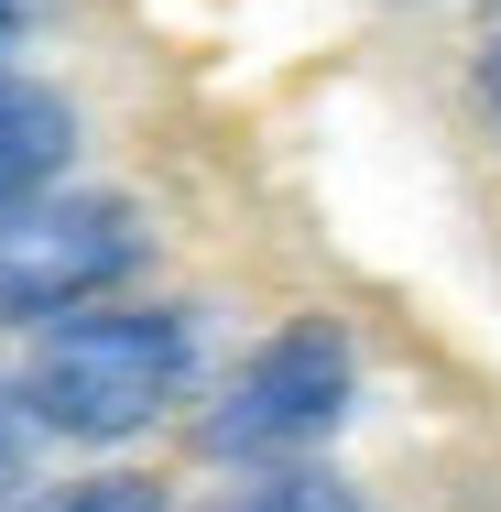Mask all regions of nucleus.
<instances>
[{"label": "nucleus", "instance_id": "nucleus-9", "mask_svg": "<svg viewBox=\"0 0 501 512\" xmlns=\"http://www.w3.org/2000/svg\"><path fill=\"white\" fill-rule=\"evenodd\" d=\"M11 44H22V0H0V55H11Z\"/></svg>", "mask_w": 501, "mask_h": 512}, {"label": "nucleus", "instance_id": "nucleus-8", "mask_svg": "<svg viewBox=\"0 0 501 512\" xmlns=\"http://www.w3.org/2000/svg\"><path fill=\"white\" fill-rule=\"evenodd\" d=\"M480 99L501 109V22H491V44H480Z\"/></svg>", "mask_w": 501, "mask_h": 512}, {"label": "nucleus", "instance_id": "nucleus-3", "mask_svg": "<svg viewBox=\"0 0 501 512\" xmlns=\"http://www.w3.org/2000/svg\"><path fill=\"white\" fill-rule=\"evenodd\" d=\"M349 338L327 327V316H305V327H284L240 382H229V404L207 414V447L218 458H295V447H316L338 414H349Z\"/></svg>", "mask_w": 501, "mask_h": 512}, {"label": "nucleus", "instance_id": "nucleus-2", "mask_svg": "<svg viewBox=\"0 0 501 512\" xmlns=\"http://www.w3.org/2000/svg\"><path fill=\"white\" fill-rule=\"evenodd\" d=\"M131 262H142V218L120 197L22 207L0 229V316H88Z\"/></svg>", "mask_w": 501, "mask_h": 512}, {"label": "nucleus", "instance_id": "nucleus-5", "mask_svg": "<svg viewBox=\"0 0 501 512\" xmlns=\"http://www.w3.org/2000/svg\"><path fill=\"white\" fill-rule=\"evenodd\" d=\"M55 512H164V491L120 469V480H77V491H66V502H55Z\"/></svg>", "mask_w": 501, "mask_h": 512}, {"label": "nucleus", "instance_id": "nucleus-7", "mask_svg": "<svg viewBox=\"0 0 501 512\" xmlns=\"http://www.w3.org/2000/svg\"><path fill=\"white\" fill-rule=\"evenodd\" d=\"M11 491H22V414L0 404V512H11Z\"/></svg>", "mask_w": 501, "mask_h": 512}, {"label": "nucleus", "instance_id": "nucleus-1", "mask_svg": "<svg viewBox=\"0 0 501 512\" xmlns=\"http://www.w3.org/2000/svg\"><path fill=\"white\" fill-rule=\"evenodd\" d=\"M186 316L164 306H88L66 316L44 349H33V371H22V404L33 425H55V436H142L153 414L186 393Z\"/></svg>", "mask_w": 501, "mask_h": 512}, {"label": "nucleus", "instance_id": "nucleus-6", "mask_svg": "<svg viewBox=\"0 0 501 512\" xmlns=\"http://www.w3.org/2000/svg\"><path fill=\"white\" fill-rule=\"evenodd\" d=\"M251 512H360L349 491H327V480H284V491H262Z\"/></svg>", "mask_w": 501, "mask_h": 512}, {"label": "nucleus", "instance_id": "nucleus-4", "mask_svg": "<svg viewBox=\"0 0 501 512\" xmlns=\"http://www.w3.org/2000/svg\"><path fill=\"white\" fill-rule=\"evenodd\" d=\"M66 153H77V109L55 99V88H11L0 77V229L55 186Z\"/></svg>", "mask_w": 501, "mask_h": 512}]
</instances>
